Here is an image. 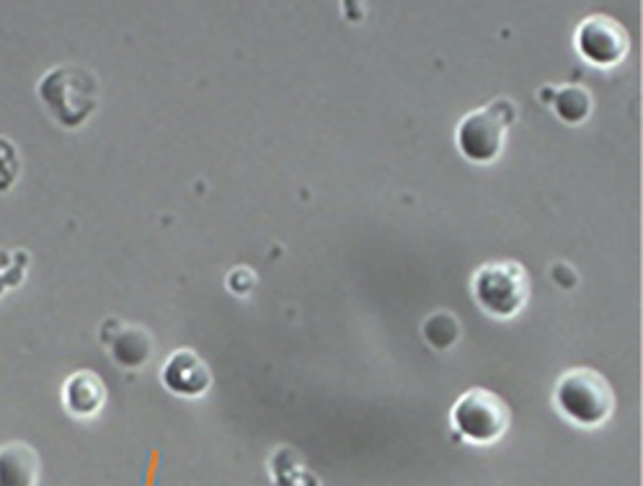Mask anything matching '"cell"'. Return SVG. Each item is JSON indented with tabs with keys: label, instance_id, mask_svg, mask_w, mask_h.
<instances>
[{
	"label": "cell",
	"instance_id": "11",
	"mask_svg": "<svg viewBox=\"0 0 643 486\" xmlns=\"http://www.w3.org/2000/svg\"><path fill=\"white\" fill-rule=\"evenodd\" d=\"M458 318L450 316V313H437V316H429L427 324H425V336L431 347H450V344L458 340Z\"/></svg>",
	"mask_w": 643,
	"mask_h": 486
},
{
	"label": "cell",
	"instance_id": "7",
	"mask_svg": "<svg viewBox=\"0 0 643 486\" xmlns=\"http://www.w3.org/2000/svg\"><path fill=\"white\" fill-rule=\"evenodd\" d=\"M161 378L178 396H200L210 388V371L192 350H178L163 365Z\"/></svg>",
	"mask_w": 643,
	"mask_h": 486
},
{
	"label": "cell",
	"instance_id": "6",
	"mask_svg": "<svg viewBox=\"0 0 643 486\" xmlns=\"http://www.w3.org/2000/svg\"><path fill=\"white\" fill-rule=\"evenodd\" d=\"M576 50L586 62L598 68H615L631 50L629 31L613 16L594 13L579 23Z\"/></svg>",
	"mask_w": 643,
	"mask_h": 486
},
{
	"label": "cell",
	"instance_id": "2",
	"mask_svg": "<svg viewBox=\"0 0 643 486\" xmlns=\"http://www.w3.org/2000/svg\"><path fill=\"white\" fill-rule=\"evenodd\" d=\"M39 99L62 128H78L99 104V81L91 70L75 65L54 68L39 83Z\"/></svg>",
	"mask_w": 643,
	"mask_h": 486
},
{
	"label": "cell",
	"instance_id": "10",
	"mask_svg": "<svg viewBox=\"0 0 643 486\" xmlns=\"http://www.w3.org/2000/svg\"><path fill=\"white\" fill-rule=\"evenodd\" d=\"M592 97L590 91L582 89V85H567V89L559 91V97H555V112L563 122L569 124H579L584 122L586 117L592 114Z\"/></svg>",
	"mask_w": 643,
	"mask_h": 486
},
{
	"label": "cell",
	"instance_id": "3",
	"mask_svg": "<svg viewBox=\"0 0 643 486\" xmlns=\"http://www.w3.org/2000/svg\"><path fill=\"white\" fill-rule=\"evenodd\" d=\"M473 295L489 316L509 321L530 301V277L522 264L509 259L486 262L473 274Z\"/></svg>",
	"mask_w": 643,
	"mask_h": 486
},
{
	"label": "cell",
	"instance_id": "9",
	"mask_svg": "<svg viewBox=\"0 0 643 486\" xmlns=\"http://www.w3.org/2000/svg\"><path fill=\"white\" fill-rule=\"evenodd\" d=\"M37 474L39 460L29 445H8L0 450V486H34Z\"/></svg>",
	"mask_w": 643,
	"mask_h": 486
},
{
	"label": "cell",
	"instance_id": "8",
	"mask_svg": "<svg viewBox=\"0 0 643 486\" xmlns=\"http://www.w3.org/2000/svg\"><path fill=\"white\" fill-rule=\"evenodd\" d=\"M62 402L75 417H93L106 402V388L96 373H75L70 375L65 388H62Z\"/></svg>",
	"mask_w": 643,
	"mask_h": 486
},
{
	"label": "cell",
	"instance_id": "4",
	"mask_svg": "<svg viewBox=\"0 0 643 486\" xmlns=\"http://www.w3.org/2000/svg\"><path fill=\"white\" fill-rule=\"evenodd\" d=\"M514 117L517 107L507 99H499L462 117L458 132H455L460 153L473 163L497 161L504 151L507 130L514 122Z\"/></svg>",
	"mask_w": 643,
	"mask_h": 486
},
{
	"label": "cell",
	"instance_id": "12",
	"mask_svg": "<svg viewBox=\"0 0 643 486\" xmlns=\"http://www.w3.org/2000/svg\"><path fill=\"white\" fill-rule=\"evenodd\" d=\"M16 174H19V159L13 145L0 140V190H8L16 182Z\"/></svg>",
	"mask_w": 643,
	"mask_h": 486
},
{
	"label": "cell",
	"instance_id": "5",
	"mask_svg": "<svg viewBox=\"0 0 643 486\" xmlns=\"http://www.w3.org/2000/svg\"><path fill=\"white\" fill-rule=\"evenodd\" d=\"M509 419H512V414H509L504 398L486 388L468 391L452 406V425L466 441L476 445L497 443L507 433Z\"/></svg>",
	"mask_w": 643,
	"mask_h": 486
},
{
	"label": "cell",
	"instance_id": "1",
	"mask_svg": "<svg viewBox=\"0 0 643 486\" xmlns=\"http://www.w3.org/2000/svg\"><path fill=\"white\" fill-rule=\"evenodd\" d=\"M555 409L579 427H600L615 409L608 378L592 367H571L555 383Z\"/></svg>",
	"mask_w": 643,
	"mask_h": 486
}]
</instances>
